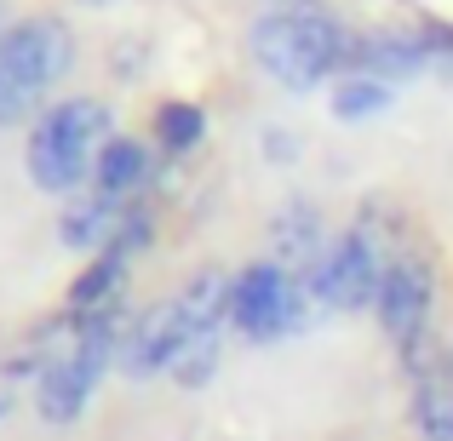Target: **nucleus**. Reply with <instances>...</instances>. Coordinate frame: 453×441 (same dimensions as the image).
I'll return each mask as SVG.
<instances>
[{
	"mask_svg": "<svg viewBox=\"0 0 453 441\" xmlns=\"http://www.w3.org/2000/svg\"><path fill=\"white\" fill-rule=\"evenodd\" d=\"M390 103H396V87H385L373 75H339V87H333V115L339 121H367V115H385Z\"/></svg>",
	"mask_w": 453,
	"mask_h": 441,
	"instance_id": "obj_16",
	"label": "nucleus"
},
{
	"mask_svg": "<svg viewBox=\"0 0 453 441\" xmlns=\"http://www.w3.org/2000/svg\"><path fill=\"white\" fill-rule=\"evenodd\" d=\"M327 247H333V235H327V218H321L316 201H304V195L281 201L276 218H270V258L281 270H293V276H304Z\"/></svg>",
	"mask_w": 453,
	"mask_h": 441,
	"instance_id": "obj_9",
	"label": "nucleus"
},
{
	"mask_svg": "<svg viewBox=\"0 0 453 441\" xmlns=\"http://www.w3.org/2000/svg\"><path fill=\"white\" fill-rule=\"evenodd\" d=\"M408 424L419 441H453V378H425L408 396Z\"/></svg>",
	"mask_w": 453,
	"mask_h": 441,
	"instance_id": "obj_14",
	"label": "nucleus"
},
{
	"mask_svg": "<svg viewBox=\"0 0 453 441\" xmlns=\"http://www.w3.org/2000/svg\"><path fill=\"white\" fill-rule=\"evenodd\" d=\"M115 138V110L104 98H58L46 103V115L29 126V144H23V166H29V184L41 195L75 201L92 189V161L98 149Z\"/></svg>",
	"mask_w": 453,
	"mask_h": 441,
	"instance_id": "obj_2",
	"label": "nucleus"
},
{
	"mask_svg": "<svg viewBox=\"0 0 453 441\" xmlns=\"http://www.w3.org/2000/svg\"><path fill=\"white\" fill-rule=\"evenodd\" d=\"M12 413H18V384H6V378H0V424H6Z\"/></svg>",
	"mask_w": 453,
	"mask_h": 441,
	"instance_id": "obj_20",
	"label": "nucleus"
},
{
	"mask_svg": "<svg viewBox=\"0 0 453 441\" xmlns=\"http://www.w3.org/2000/svg\"><path fill=\"white\" fill-rule=\"evenodd\" d=\"M258 144H265V161L270 166H293V161H299V149H304L288 126H265V138H258Z\"/></svg>",
	"mask_w": 453,
	"mask_h": 441,
	"instance_id": "obj_19",
	"label": "nucleus"
},
{
	"mask_svg": "<svg viewBox=\"0 0 453 441\" xmlns=\"http://www.w3.org/2000/svg\"><path fill=\"white\" fill-rule=\"evenodd\" d=\"M448 378H453V344H448Z\"/></svg>",
	"mask_w": 453,
	"mask_h": 441,
	"instance_id": "obj_21",
	"label": "nucleus"
},
{
	"mask_svg": "<svg viewBox=\"0 0 453 441\" xmlns=\"http://www.w3.org/2000/svg\"><path fill=\"white\" fill-rule=\"evenodd\" d=\"M350 41L356 34L333 18L321 0H281L258 11L247 29V52L276 87L288 92H316L321 80L350 69Z\"/></svg>",
	"mask_w": 453,
	"mask_h": 441,
	"instance_id": "obj_1",
	"label": "nucleus"
},
{
	"mask_svg": "<svg viewBox=\"0 0 453 441\" xmlns=\"http://www.w3.org/2000/svg\"><path fill=\"white\" fill-rule=\"evenodd\" d=\"M0 18H6V0H0Z\"/></svg>",
	"mask_w": 453,
	"mask_h": 441,
	"instance_id": "obj_22",
	"label": "nucleus"
},
{
	"mask_svg": "<svg viewBox=\"0 0 453 441\" xmlns=\"http://www.w3.org/2000/svg\"><path fill=\"white\" fill-rule=\"evenodd\" d=\"M385 241L362 224H350L344 235H333V247L304 270V293L321 316H350V309L379 304V281H385Z\"/></svg>",
	"mask_w": 453,
	"mask_h": 441,
	"instance_id": "obj_4",
	"label": "nucleus"
},
{
	"mask_svg": "<svg viewBox=\"0 0 453 441\" xmlns=\"http://www.w3.org/2000/svg\"><path fill=\"white\" fill-rule=\"evenodd\" d=\"M431 304H436V276H431V264H425L419 253H396V258L385 264L379 304H373V316H379V327H385V338L402 350L408 338L431 332Z\"/></svg>",
	"mask_w": 453,
	"mask_h": 441,
	"instance_id": "obj_6",
	"label": "nucleus"
},
{
	"mask_svg": "<svg viewBox=\"0 0 453 441\" xmlns=\"http://www.w3.org/2000/svg\"><path fill=\"white\" fill-rule=\"evenodd\" d=\"M310 316H321L310 304L304 281L293 270H281L276 258H253L247 270H235L230 281V332H242L247 344H276L288 332H304Z\"/></svg>",
	"mask_w": 453,
	"mask_h": 441,
	"instance_id": "obj_3",
	"label": "nucleus"
},
{
	"mask_svg": "<svg viewBox=\"0 0 453 441\" xmlns=\"http://www.w3.org/2000/svg\"><path fill=\"white\" fill-rule=\"evenodd\" d=\"M75 69V34L52 11H29V18L0 29V75L23 80L35 92H52Z\"/></svg>",
	"mask_w": 453,
	"mask_h": 441,
	"instance_id": "obj_5",
	"label": "nucleus"
},
{
	"mask_svg": "<svg viewBox=\"0 0 453 441\" xmlns=\"http://www.w3.org/2000/svg\"><path fill=\"white\" fill-rule=\"evenodd\" d=\"M219 361H224V332H201V338L189 344L184 355H178L173 384H178V390H207L212 373H219Z\"/></svg>",
	"mask_w": 453,
	"mask_h": 441,
	"instance_id": "obj_18",
	"label": "nucleus"
},
{
	"mask_svg": "<svg viewBox=\"0 0 453 441\" xmlns=\"http://www.w3.org/2000/svg\"><path fill=\"white\" fill-rule=\"evenodd\" d=\"M230 281L235 276H224L219 264H207V270H196V276L173 293V304L184 309V321L196 332H224L230 327Z\"/></svg>",
	"mask_w": 453,
	"mask_h": 441,
	"instance_id": "obj_12",
	"label": "nucleus"
},
{
	"mask_svg": "<svg viewBox=\"0 0 453 441\" xmlns=\"http://www.w3.org/2000/svg\"><path fill=\"white\" fill-rule=\"evenodd\" d=\"M155 247V207L150 201H127V212H121V224H115V235H110V247H104V253H121L127 264H138V258H144Z\"/></svg>",
	"mask_w": 453,
	"mask_h": 441,
	"instance_id": "obj_17",
	"label": "nucleus"
},
{
	"mask_svg": "<svg viewBox=\"0 0 453 441\" xmlns=\"http://www.w3.org/2000/svg\"><path fill=\"white\" fill-rule=\"evenodd\" d=\"M155 144L166 155H189L207 144V110L201 103H184V98H166L155 110Z\"/></svg>",
	"mask_w": 453,
	"mask_h": 441,
	"instance_id": "obj_15",
	"label": "nucleus"
},
{
	"mask_svg": "<svg viewBox=\"0 0 453 441\" xmlns=\"http://www.w3.org/2000/svg\"><path fill=\"white\" fill-rule=\"evenodd\" d=\"M121 212H127V201H110V195H98V189H87V195L64 201V207H58V247L98 258L104 247H110V235H115V224H121Z\"/></svg>",
	"mask_w": 453,
	"mask_h": 441,
	"instance_id": "obj_10",
	"label": "nucleus"
},
{
	"mask_svg": "<svg viewBox=\"0 0 453 441\" xmlns=\"http://www.w3.org/2000/svg\"><path fill=\"white\" fill-rule=\"evenodd\" d=\"M144 184H155V155L144 138H127L115 133L110 144L98 149V161H92V189L110 201H133Z\"/></svg>",
	"mask_w": 453,
	"mask_h": 441,
	"instance_id": "obj_11",
	"label": "nucleus"
},
{
	"mask_svg": "<svg viewBox=\"0 0 453 441\" xmlns=\"http://www.w3.org/2000/svg\"><path fill=\"white\" fill-rule=\"evenodd\" d=\"M201 332L184 321V309L166 298V304L144 309V316H133V332H127V350H121V378H133V384H150V378H173L178 355L196 344Z\"/></svg>",
	"mask_w": 453,
	"mask_h": 441,
	"instance_id": "obj_7",
	"label": "nucleus"
},
{
	"mask_svg": "<svg viewBox=\"0 0 453 441\" xmlns=\"http://www.w3.org/2000/svg\"><path fill=\"white\" fill-rule=\"evenodd\" d=\"M127 281H133V264L121 253H98L75 281H69V298L64 309L87 316V309H110V304H127Z\"/></svg>",
	"mask_w": 453,
	"mask_h": 441,
	"instance_id": "obj_13",
	"label": "nucleus"
},
{
	"mask_svg": "<svg viewBox=\"0 0 453 441\" xmlns=\"http://www.w3.org/2000/svg\"><path fill=\"white\" fill-rule=\"evenodd\" d=\"M431 69V34H408V29H373L350 41V69L344 75H373L385 87L413 80Z\"/></svg>",
	"mask_w": 453,
	"mask_h": 441,
	"instance_id": "obj_8",
	"label": "nucleus"
}]
</instances>
